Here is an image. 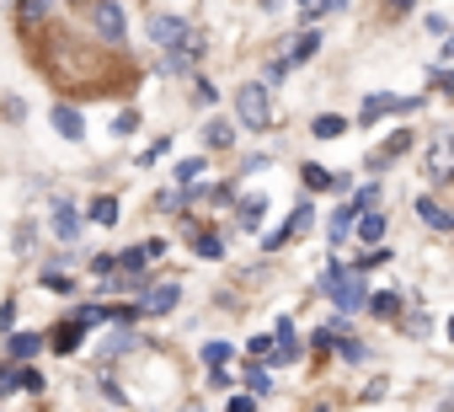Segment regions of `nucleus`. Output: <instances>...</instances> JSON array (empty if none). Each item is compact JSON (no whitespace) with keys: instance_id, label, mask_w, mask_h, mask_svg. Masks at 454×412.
<instances>
[{"instance_id":"393cba45","label":"nucleus","mask_w":454,"mask_h":412,"mask_svg":"<svg viewBox=\"0 0 454 412\" xmlns=\"http://www.w3.org/2000/svg\"><path fill=\"white\" fill-rule=\"evenodd\" d=\"M369 311H374V316H395V311H401V295H395V289H380V295H369Z\"/></svg>"},{"instance_id":"ea45409f","label":"nucleus","mask_w":454,"mask_h":412,"mask_svg":"<svg viewBox=\"0 0 454 412\" xmlns=\"http://www.w3.org/2000/svg\"><path fill=\"white\" fill-rule=\"evenodd\" d=\"M102 396H107V401H118V407H123V401H129V396H123V391H118V385H113V380H107V375H102Z\"/></svg>"},{"instance_id":"c9c22d12","label":"nucleus","mask_w":454,"mask_h":412,"mask_svg":"<svg viewBox=\"0 0 454 412\" xmlns=\"http://www.w3.org/2000/svg\"><path fill=\"white\" fill-rule=\"evenodd\" d=\"M43 284H49V289H59V295H70V289H75V284H70V273H65V279H59V273H43Z\"/></svg>"},{"instance_id":"dca6fc26","label":"nucleus","mask_w":454,"mask_h":412,"mask_svg":"<svg viewBox=\"0 0 454 412\" xmlns=\"http://www.w3.org/2000/svg\"><path fill=\"white\" fill-rule=\"evenodd\" d=\"M38 348H43L38 332H12V337H6V353H12V359H33Z\"/></svg>"},{"instance_id":"39448f33","label":"nucleus","mask_w":454,"mask_h":412,"mask_svg":"<svg viewBox=\"0 0 454 412\" xmlns=\"http://www.w3.org/2000/svg\"><path fill=\"white\" fill-rule=\"evenodd\" d=\"M145 28H150V44H160V49H176V44H182V38L192 33V28H187L182 17H150Z\"/></svg>"},{"instance_id":"ddd939ff","label":"nucleus","mask_w":454,"mask_h":412,"mask_svg":"<svg viewBox=\"0 0 454 412\" xmlns=\"http://www.w3.org/2000/svg\"><path fill=\"white\" fill-rule=\"evenodd\" d=\"M54 12V0H17V28H38Z\"/></svg>"},{"instance_id":"6e6552de","label":"nucleus","mask_w":454,"mask_h":412,"mask_svg":"<svg viewBox=\"0 0 454 412\" xmlns=\"http://www.w3.org/2000/svg\"><path fill=\"white\" fill-rule=\"evenodd\" d=\"M160 252H166V242H139V247H129V252L118 258V268H123V273H139V268H150Z\"/></svg>"},{"instance_id":"cd10ccee","label":"nucleus","mask_w":454,"mask_h":412,"mask_svg":"<svg viewBox=\"0 0 454 412\" xmlns=\"http://www.w3.org/2000/svg\"><path fill=\"white\" fill-rule=\"evenodd\" d=\"M198 177H203V161H198V155L176 161V182H198Z\"/></svg>"},{"instance_id":"aec40b11","label":"nucleus","mask_w":454,"mask_h":412,"mask_svg":"<svg viewBox=\"0 0 454 412\" xmlns=\"http://www.w3.org/2000/svg\"><path fill=\"white\" fill-rule=\"evenodd\" d=\"M192 252H198L203 263H219V258H224V242H219L214 231H198V236H192Z\"/></svg>"},{"instance_id":"423d86ee","label":"nucleus","mask_w":454,"mask_h":412,"mask_svg":"<svg viewBox=\"0 0 454 412\" xmlns=\"http://www.w3.org/2000/svg\"><path fill=\"white\" fill-rule=\"evenodd\" d=\"M305 226H310V203H300V210H294V215L278 226V231H268V236H262V247H268V252H278V247H284L289 236H300Z\"/></svg>"},{"instance_id":"f3484780","label":"nucleus","mask_w":454,"mask_h":412,"mask_svg":"<svg viewBox=\"0 0 454 412\" xmlns=\"http://www.w3.org/2000/svg\"><path fill=\"white\" fill-rule=\"evenodd\" d=\"M86 215H91L97 226H118V198H113V193H97V198H91V210H86Z\"/></svg>"},{"instance_id":"f257e3e1","label":"nucleus","mask_w":454,"mask_h":412,"mask_svg":"<svg viewBox=\"0 0 454 412\" xmlns=\"http://www.w3.org/2000/svg\"><path fill=\"white\" fill-rule=\"evenodd\" d=\"M316 284H321V295H332L337 311H364V305H369V289H364V268H358V263H353V268L326 263Z\"/></svg>"},{"instance_id":"f8f14e48","label":"nucleus","mask_w":454,"mask_h":412,"mask_svg":"<svg viewBox=\"0 0 454 412\" xmlns=\"http://www.w3.org/2000/svg\"><path fill=\"white\" fill-rule=\"evenodd\" d=\"M417 220L433 226V231H454V215L443 210V203H433V198H417Z\"/></svg>"},{"instance_id":"6ab92c4d","label":"nucleus","mask_w":454,"mask_h":412,"mask_svg":"<svg viewBox=\"0 0 454 412\" xmlns=\"http://www.w3.org/2000/svg\"><path fill=\"white\" fill-rule=\"evenodd\" d=\"M12 391H27V364L12 359L6 369H0V396H12Z\"/></svg>"},{"instance_id":"c756f323","label":"nucleus","mask_w":454,"mask_h":412,"mask_svg":"<svg viewBox=\"0 0 454 412\" xmlns=\"http://www.w3.org/2000/svg\"><path fill=\"white\" fill-rule=\"evenodd\" d=\"M433 91H449V97H454V70L438 65V70H433Z\"/></svg>"},{"instance_id":"a878e982","label":"nucleus","mask_w":454,"mask_h":412,"mask_svg":"<svg viewBox=\"0 0 454 412\" xmlns=\"http://www.w3.org/2000/svg\"><path fill=\"white\" fill-rule=\"evenodd\" d=\"M316 49H321V33H300V44H294V54H289V59H294V65H305Z\"/></svg>"},{"instance_id":"a19ab883","label":"nucleus","mask_w":454,"mask_h":412,"mask_svg":"<svg viewBox=\"0 0 454 412\" xmlns=\"http://www.w3.org/2000/svg\"><path fill=\"white\" fill-rule=\"evenodd\" d=\"M443 59H454V33H449V38H443Z\"/></svg>"},{"instance_id":"bb28decb","label":"nucleus","mask_w":454,"mask_h":412,"mask_svg":"<svg viewBox=\"0 0 454 412\" xmlns=\"http://www.w3.org/2000/svg\"><path fill=\"white\" fill-rule=\"evenodd\" d=\"M358 220V203H342V210L332 215V236H348V226Z\"/></svg>"},{"instance_id":"9d476101","label":"nucleus","mask_w":454,"mask_h":412,"mask_svg":"<svg viewBox=\"0 0 454 412\" xmlns=\"http://www.w3.org/2000/svg\"><path fill=\"white\" fill-rule=\"evenodd\" d=\"M449 177H454V145L438 139L433 155H427V182H449Z\"/></svg>"},{"instance_id":"473e14b6","label":"nucleus","mask_w":454,"mask_h":412,"mask_svg":"<svg viewBox=\"0 0 454 412\" xmlns=\"http://www.w3.org/2000/svg\"><path fill=\"white\" fill-rule=\"evenodd\" d=\"M208 385H214V391H231V385H236V375H224V369L214 364V369H208Z\"/></svg>"},{"instance_id":"0eeeda50","label":"nucleus","mask_w":454,"mask_h":412,"mask_svg":"<svg viewBox=\"0 0 454 412\" xmlns=\"http://www.w3.org/2000/svg\"><path fill=\"white\" fill-rule=\"evenodd\" d=\"M54 129L65 134V139H86V118H81V107H70V102H54Z\"/></svg>"},{"instance_id":"7ed1b4c3","label":"nucleus","mask_w":454,"mask_h":412,"mask_svg":"<svg viewBox=\"0 0 454 412\" xmlns=\"http://www.w3.org/2000/svg\"><path fill=\"white\" fill-rule=\"evenodd\" d=\"M91 22H97V33H102L107 44H123V6H118V0H97V6H91Z\"/></svg>"},{"instance_id":"4468645a","label":"nucleus","mask_w":454,"mask_h":412,"mask_svg":"<svg viewBox=\"0 0 454 412\" xmlns=\"http://www.w3.org/2000/svg\"><path fill=\"white\" fill-rule=\"evenodd\" d=\"M411 150V129H401V134H390L385 145H380V155L369 161V166H385V161H395V155H406Z\"/></svg>"},{"instance_id":"20e7f679","label":"nucleus","mask_w":454,"mask_h":412,"mask_svg":"<svg viewBox=\"0 0 454 412\" xmlns=\"http://www.w3.org/2000/svg\"><path fill=\"white\" fill-rule=\"evenodd\" d=\"M176 300H182V289H176V284L139 289V316H166V311H176Z\"/></svg>"},{"instance_id":"7c9ffc66","label":"nucleus","mask_w":454,"mask_h":412,"mask_svg":"<svg viewBox=\"0 0 454 412\" xmlns=\"http://www.w3.org/2000/svg\"><path fill=\"white\" fill-rule=\"evenodd\" d=\"M203 139H208V145H231V123H208Z\"/></svg>"},{"instance_id":"72a5a7b5","label":"nucleus","mask_w":454,"mask_h":412,"mask_svg":"<svg viewBox=\"0 0 454 412\" xmlns=\"http://www.w3.org/2000/svg\"><path fill=\"white\" fill-rule=\"evenodd\" d=\"M113 268H118V258H113V252H102V258H91V273H102V279H107Z\"/></svg>"},{"instance_id":"c85d7f7f","label":"nucleus","mask_w":454,"mask_h":412,"mask_svg":"<svg viewBox=\"0 0 454 412\" xmlns=\"http://www.w3.org/2000/svg\"><path fill=\"white\" fill-rule=\"evenodd\" d=\"M273 337H278V332H273ZM273 337H268V332H262V337H252V343H247V348H252V359H273Z\"/></svg>"},{"instance_id":"c03bdc74","label":"nucleus","mask_w":454,"mask_h":412,"mask_svg":"<svg viewBox=\"0 0 454 412\" xmlns=\"http://www.w3.org/2000/svg\"><path fill=\"white\" fill-rule=\"evenodd\" d=\"M300 6H316V0H300Z\"/></svg>"},{"instance_id":"9b49d317","label":"nucleus","mask_w":454,"mask_h":412,"mask_svg":"<svg viewBox=\"0 0 454 412\" xmlns=\"http://www.w3.org/2000/svg\"><path fill=\"white\" fill-rule=\"evenodd\" d=\"M417 102H406V97H369L364 102V123H374V118H385V113H411Z\"/></svg>"},{"instance_id":"4c0bfd02","label":"nucleus","mask_w":454,"mask_h":412,"mask_svg":"<svg viewBox=\"0 0 454 412\" xmlns=\"http://www.w3.org/2000/svg\"><path fill=\"white\" fill-rule=\"evenodd\" d=\"M289 65H294V59H273V65H268V81H284V75H289Z\"/></svg>"},{"instance_id":"58836bf2","label":"nucleus","mask_w":454,"mask_h":412,"mask_svg":"<svg viewBox=\"0 0 454 412\" xmlns=\"http://www.w3.org/2000/svg\"><path fill=\"white\" fill-rule=\"evenodd\" d=\"M160 155H166V139H155V145H150V150L139 155V166H150V161H160Z\"/></svg>"},{"instance_id":"2f4dec72","label":"nucleus","mask_w":454,"mask_h":412,"mask_svg":"<svg viewBox=\"0 0 454 412\" xmlns=\"http://www.w3.org/2000/svg\"><path fill=\"white\" fill-rule=\"evenodd\" d=\"M203 359H208V364H224V359H231V343H208Z\"/></svg>"},{"instance_id":"2eb2a0df","label":"nucleus","mask_w":454,"mask_h":412,"mask_svg":"<svg viewBox=\"0 0 454 412\" xmlns=\"http://www.w3.org/2000/svg\"><path fill=\"white\" fill-rule=\"evenodd\" d=\"M380 236H385V215H374V210L364 215V210H358V242H364V247H380Z\"/></svg>"},{"instance_id":"4be33fe9","label":"nucleus","mask_w":454,"mask_h":412,"mask_svg":"<svg viewBox=\"0 0 454 412\" xmlns=\"http://www.w3.org/2000/svg\"><path fill=\"white\" fill-rule=\"evenodd\" d=\"M310 134H316V139H337V134H348V118H337V113H321V118L310 123Z\"/></svg>"},{"instance_id":"1a4fd4ad","label":"nucleus","mask_w":454,"mask_h":412,"mask_svg":"<svg viewBox=\"0 0 454 412\" xmlns=\"http://www.w3.org/2000/svg\"><path fill=\"white\" fill-rule=\"evenodd\" d=\"M81 332H86V321H75V316H70V321H59V327H54L49 348H54V353H81V343H86Z\"/></svg>"},{"instance_id":"a211bd4d","label":"nucleus","mask_w":454,"mask_h":412,"mask_svg":"<svg viewBox=\"0 0 454 412\" xmlns=\"http://www.w3.org/2000/svg\"><path fill=\"white\" fill-rule=\"evenodd\" d=\"M262 215H268V198H262V193L241 198V231H257V226H262Z\"/></svg>"},{"instance_id":"412c9836","label":"nucleus","mask_w":454,"mask_h":412,"mask_svg":"<svg viewBox=\"0 0 454 412\" xmlns=\"http://www.w3.org/2000/svg\"><path fill=\"white\" fill-rule=\"evenodd\" d=\"M75 231H81V215L70 210V203H54V236H65V242H70Z\"/></svg>"},{"instance_id":"f03ea898","label":"nucleus","mask_w":454,"mask_h":412,"mask_svg":"<svg viewBox=\"0 0 454 412\" xmlns=\"http://www.w3.org/2000/svg\"><path fill=\"white\" fill-rule=\"evenodd\" d=\"M236 118H241V129H252V134H268V129H273L268 81H247V86L236 91Z\"/></svg>"},{"instance_id":"5701e85b","label":"nucleus","mask_w":454,"mask_h":412,"mask_svg":"<svg viewBox=\"0 0 454 412\" xmlns=\"http://www.w3.org/2000/svg\"><path fill=\"white\" fill-rule=\"evenodd\" d=\"M241 380H247V391H257V396H268V391H273V380H268V369H262V359H252Z\"/></svg>"},{"instance_id":"79ce46f5","label":"nucleus","mask_w":454,"mask_h":412,"mask_svg":"<svg viewBox=\"0 0 454 412\" xmlns=\"http://www.w3.org/2000/svg\"><path fill=\"white\" fill-rule=\"evenodd\" d=\"M390 6H395V12H411V0H390Z\"/></svg>"},{"instance_id":"e433bc0d","label":"nucleus","mask_w":454,"mask_h":412,"mask_svg":"<svg viewBox=\"0 0 454 412\" xmlns=\"http://www.w3.org/2000/svg\"><path fill=\"white\" fill-rule=\"evenodd\" d=\"M257 407V391H247V396H231V412H252Z\"/></svg>"},{"instance_id":"b1692460","label":"nucleus","mask_w":454,"mask_h":412,"mask_svg":"<svg viewBox=\"0 0 454 412\" xmlns=\"http://www.w3.org/2000/svg\"><path fill=\"white\" fill-rule=\"evenodd\" d=\"M305 187H348V177H337V171H321V166H305Z\"/></svg>"},{"instance_id":"f704fd0d","label":"nucleus","mask_w":454,"mask_h":412,"mask_svg":"<svg viewBox=\"0 0 454 412\" xmlns=\"http://www.w3.org/2000/svg\"><path fill=\"white\" fill-rule=\"evenodd\" d=\"M134 129H139V113H134V107H129V113H118V134H134Z\"/></svg>"},{"instance_id":"37998d69","label":"nucleus","mask_w":454,"mask_h":412,"mask_svg":"<svg viewBox=\"0 0 454 412\" xmlns=\"http://www.w3.org/2000/svg\"><path fill=\"white\" fill-rule=\"evenodd\" d=\"M449 343H454V316H449Z\"/></svg>"}]
</instances>
